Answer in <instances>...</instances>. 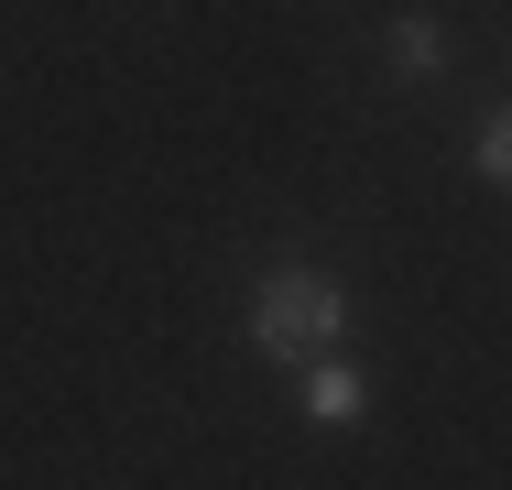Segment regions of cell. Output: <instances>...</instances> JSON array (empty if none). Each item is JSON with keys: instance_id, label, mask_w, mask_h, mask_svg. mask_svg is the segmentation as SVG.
Listing matches in <instances>:
<instances>
[{"instance_id": "obj_4", "label": "cell", "mask_w": 512, "mask_h": 490, "mask_svg": "<svg viewBox=\"0 0 512 490\" xmlns=\"http://www.w3.org/2000/svg\"><path fill=\"white\" fill-rule=\"evenodd\" d=\"M480 175H491V186H512V109H491V120H480Z\"/></svg>"}, {"instance_id": "obj_1", "label": "cell", "mask_w": 512, "mask_h": 490, "mask_svg": "<svg viewBox=\"0 0 512 490\" xmlns=\"http://www.w3.org/2000/svg\"><path fill=\"white\" fill-rule=\"evenodd\" d=\"M240 327H251L262 360H327V349L349 338V294L327 284L316 262H273V273L251 284V316H240Z\"/></svg>"}, {"instance_id": "obj_3", "label": "cell", "mask_w": 512, "mask_h": 490, "mask_svg": "<svg viewBox=\"0 0 512 490\" xmlns=\"http://www.w3.org/2000/svg\"><path fill=\"white\" fill-rule=\"evenodd\" d=\"M393 66H404V77H436V66H447V33H436V22H393Z\"/></svg>"}, {"instance_id": "obj_2", "label": "cell", "mask_w": 512, "mask_h": 490, "mask_svg": "<svg viewBox=\"0 0 512 490\" xmlns=\"http://www.w3.org/2000/svg\"><path fill=\"white\" fill-rule=\"evenodd\" d=\"M306 414H316V425H360V414H371L360 360H338V349H327V360H306Z\"/></svg>"}]
</instances>
